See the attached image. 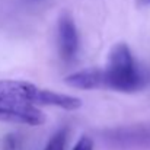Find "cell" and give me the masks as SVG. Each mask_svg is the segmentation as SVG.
I'll return each mask as SVG.
<instances>
[{"label":"cell","instance_id":"cell-1","mask_svg":"<svg viewBox=\"0 0 150 150\" xmlns=\"http://www.w3.org/2000/svg\"><path fill=\"white\" fill-rule=\"evenodd\" d=\"M0 100L23 105H48L69 111L79 109L82 99L50 89H42L25 80H0Z\"/></svg>","mask_w":150,"mask_h":150},{"label":"cell","instance_id":"cell-2","mask_svg":"<svg viewBox=\"0 0 150 150\" xmlns=\"http://www.w3.org/2000/svg\"><path fill=\"white\" fill-rule=\"evenodd\" d=\"M105 74L106 88L120 92L137 91L144 83V76L140 71L133 52L124 42H118L111 48Z\"/></svg>","mask_w":150,"mask_h":150},{"label":"cell","instance_id":"cell-3","mask_svg":"<svg viewBox=\"0 0 150 150\" xmlns=\"http://www.w3.org/2000/svg\"><path fill=\"white\" fill-rule=\"evenodd\" d=\"M0 121L26 125H41L45 122V115L34 105L0 100Z\"/></svg>","mask_w":150,"mask_h":150},{"label":"cell","instance_id":"cell-4","mask_svg":"<svg viewBox=\"0 0 150 150\" xmlns=\"http://www.w3.org/2000/svg\"><path fill=\"white\" fill-rule=\"evenodd\" d=\"M57 44L60 57L64 61H73L76 58L79 51V34L73 19L69 15H63L58 19Z\"/></svg>","mask_w":150,"mask_h":150},{"label":"cell","instance_id":"cell-5","mask_svg":"<svg viewBox=\"0 0 150 150\" xmlns=\"http://www.w3.org/2000/svg\"><path fill=\"white\" fill-rule=\"evenodd\" d=\"M64 82L70 88L76 89H85V91L99 89V88H106V74L105 70L100 69H86L69 74L64 79Z\"/></svg>","mask_w":150,"mask_h":150},{"label":"cell","instance_id":"cell-6","mask_svg":"<svg viewBox=\"0 0 150 150\" xmlns=\"http://www.w3.org/2000/svg\"><path fill=\"white\" fill-rule=\"evenodd\" d=\"M66 144H67V130H58L45 146L44 150H66Z\"/></svg>","mask_w":150,"mask_h":150},{"label":"cell","instance_id":"cell-7","mask_svg":"<svg viewBox=\"0 0 150 150\" xmlns=\"http://www.w3.org/2000/svg\"><path fill=\"white\" fill-rule=\"evenodd\" d=\"M73 150H93V142H92V139L88 137V136H82L76 142Z\"/></svg>","mask_w":150,"mask_h":150}]
</instances>
